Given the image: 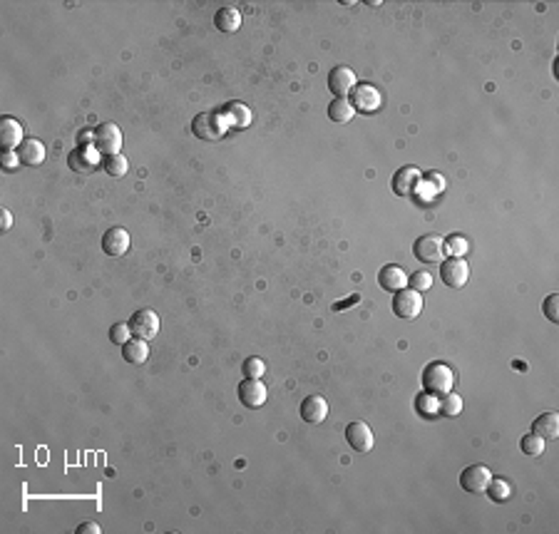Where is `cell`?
<instances>
[{"instance_id": "1", "label": "cell", "mask_w": 559, "mask_h": 534, "mask_svg": "<svg viewBox=\"0 0 559 534\" xmlns=\"http://www.w3.org/2000/svg\"><path fill=\"white\" fill-rule=\"evenodd\" d=\"M420 381L425 392H430V395H445V392H450L453 385H455V373L445 363H430L425 365Z\"/></svg>"}, {"instance_id": "2", "label": "cell", "mask_w": 559, "mask_h": 534, "mask_svg": "<svg viewBox=\"0 0 559 534\" xmlns=\"http://www.w3.org/2000/svg\"><path fill=\"white\" fill-rule=\"evenodd\" d=\"M226 120L221 117V112H202V115L194 117L192 132L199 139H207V142H216L226 135Z\"/></svg>"}, {"instance_id": "3", "label": "cell", "mask_w": 559, "mask_h": 534, "mask_svg": "<svg viewBox=\"0 0 559 534\" xmlns=\"http://www.w3.org/2000/svg\"><path fill=\"white\" fill-rule=\"evenodd\" d=\"M413 254L422 263H443L445 259V239L438 234H425L413 244Z\"/></svg>"}, {"instance_id": "4", "label": "cell", "mask_w": 559, "mask_h": 534, "mask_svg": "<svg viewBox=\"0 0 559 534\" xmlns=\"http://www.w3.org/2000/svg\"><path fill=\"white\" fill-rule=\"evenodd\" d=\"M95 149L99 157H110V154H120L122 149V130L112 122H104L95 130Z\"/></svg>"}, {"instance_id": "5", "label": "cell", "mask_w": 559, "mask_h": 534, "mask_svg": "<svg viewBox=\"0 0 559 534\" xmlns=\"http://www.w3.org/2000/svg\"><path fill=\"white\" fill-rule=\"evenodd\" d=\"M351 104L356 107V112L373 115V112H378L380 104H383V95H380L378 88H373L368 82H361V85H356V90L351 93Z\"/></svg>"}, {"instance_id": "6", "label": "cell", "mask_w": 559, "mask_h": 534, "mask_svg": "<svg viewBox=\"0 0 559 534\" xmlns=\"http://www.w3.org/2000/svg\"><path fill=\"white\" fill-rule=\"evenodd\" d=\"M422 311V299L417 291L413 289H401L393 296V313L398 318H406V321H413L417 318Z\"/></svg>"}, {"instance_id": "7", "label": "cell", "mask_w": 559, "mask_h": 534, "mask_svg": "<svg viewBox=\"0 0 559 534\" xmlns=\"http://www.w3.org/2000/svg\"><path fill=\"white\" fill-rule=\"evenodd\" d=\"M130 328H132V336H134V338L149 341L159 333V316L152 311V308H139V311L132 313Z\"/></svg>"}, {"instance_id": "8", "label": "cell", "mask_w": 559, "mask_h": 534, "mask_svg": "<svg viewBox=\"0 0 559 534\" xmlns=\"http://www.w3.org/2000/svg\"><path fill=\"white\" fill-rule=\"evenodd\" d=\"M490 480H492V472L485 465H467L460 472V487L472 495H480V492L488 490Z\"/></svg>"}, {"instance_id": "9", "label": "cell", "mask_w": 559, "mask_h": 534, "mask_svg": "<svg viewBox=\"0 0 559 534\" xmlns=\"http://www.w3.org/2000/svg\"><path fill=\"white\" fill-rule=\"evenodd\" d=\"M440 278H443V284L448 289H462L467 284V278H470V266L462 259L450 256L448 261L440 263Z\"/></svg>"}, {"instance_id": "10", "label": "cell", "mask_w": 559, "mask_h": 534, "mask_svg": "<svg viewBox=\"0 0 559 534\" xmlns=\"http://www.w3.org/2000/svg\"><path fill=\"white\" fill-rule=\"evenodd\" d=\"M358 85V77L351 67L338 65L329 72V90L336 95V97H345V95H351Z\"/></svg>"}, {"instance_id": "11", "label": "cell", "mask_w": 559, "mask_h": 534, "mask_svg": "<svg viewBox=\"0 0 559 534\" xmlns=\"http://www.w3.org/2000/svg\"><path fill=\"white\" fill-rule=\"evenodd\" d=\"M345 442L356 450V453H371L373 450V430L366 425V423H351V425H345Z\"/></svg>"}, {"instance_id": "12", "label": "cell", "mask_w": 559, "mask_h": 534, "mask_svg": "<svg viewBox=\"0 0 559 534\" xmlns=\"http://www.w3.org/2000/svg\"><path fill=\"white\" fill-rule=\"evenodd\" d=\"M269 398V392H266V385L261 381H254V378H247V381L239 385V400H242L244 408H261Z\"/></svg>"}, {"instance_id": "13", "label": "cell", "mask_w": 559, "mask_h": 534, "mask_svg": "<svg viewBox=\"0 0 559 534\" xmlns=\"http://www.w3.org/2000/svg\"><path fill=\"white\" fill-rule=\"evenodd\" d=\"M102 251L107 256H125L130 251V234L127 229H120V226H112L102 234Z\"/></svg>"}, {"instance_id": "14", "label": "cell", "mask_w": 559, "mask_h": 534, "mask_svg": "<svg viewBox=\"0 0 559 534\" xmlns=\"http://www.w3.org/2000/svg\"><path fill=\"white\" fill-rule=\"evenodd\" d=\"M422 174L417 167H403L393 174V191L398 196H410L420 186Z\"/></svg>"}, {"instance_id": "15", "label": "cell", "mask_w": 559, "mask_h": 534, "mask_svg": "<svg viewBox=\"0 0 559 534\" xmlns=\"http://www.w3.org/2000/svg\"><path fill=\"white\" fill-rule=\"evenodd\" d=\"M298 413H301V418L306 420L308 425H318L329 415V403H326L324 395H308V398H303Z\"/></svg>"}, {"instance_id": "16", "label": "cell", "mask_w": 559, "mask_h": 534, "mask_svg": "<svg viewBox=\"0 0 559 534\" xmlns=\"http://www.w3.org/2000/svg\"><path fill=\"white\" fill-rule=\"evenodd\" d=\"M378 284L383 291H390V294H398L401 289L408 286V273L403 271V266H395V263H388L378 271Z\"/></svg>"}, {"instance_id": "17", "label": "cell", "mask_w": 559, "mask_h": 534, "mask_svg": "<svg viewBox=\"0 0 559 534\" xmlns=\"http://www.w3.org/2000/svg\"><path fill=\"white\" fill-rule=\"evenodd\" d=\"M97 149L95 147H77L70 152V157H67V167H70L72 172H80V174H88V172H92L95 167H97Z\"/></svg>"}, {"instance_id": "18", "label": "cell", "mask_w": 559, "mask_h": 534, "mask_svg": "<svg viewBox=\"0 0 559 534\" xmlns=\"http://www.w3.org/2000/svg\"><path fill=\"white\" fill-rule=\"evenodd\" d=\"M22 125L18 120H13V117H3L0 120V144H3V149L6 152H11V149H18L25 139H22Z\"/></svg>"}, {"instance_id": "19", "label": "cell", "mask_w": 559, "mask_h": 534, "mask_svg": "<svg viewBox=\"0 0 559 534\" xmlns=\"http://www.w3.org/2000/svg\"><path fill=\"white\" fill-rule=\"evenodd\" d=\"M15 152H18V157H20V164H25V167H40V164L45 162L43 142H40V139H33V137L25 139Z\"/></svg>"}, {"instance_id": "20", "label": "cell", "mask_w": 559, "mask_h": 534, "mask_svg": "<svg viewBox=\"0 0 559 534\" xmlns=\"http://www.w3.org/2000/svg\"><path fill=\"white\" fill-rule=\"evenodd\" d=\"M221 117L226 120V125L234 127V130H244V127L251 125V112H249L247 104L242 102H231L221 109Z\"/></svg>"}, {"instance_id": "21", "label": "cell", "mask_w": 559, "mask_h": 534, "mask_svg": "<svg viewBox=\"0 0 559 534\" xmlns=\"http://www.w3.org/2000/svg\"><path fill=\"white\" fill-rule=\"evenodd\" d=\"M532 432H537L542 440H557L559 437V415L544 413L532 423Z\"/></svg>"}, {"instance_id": "22", "label": "cell", "mask_w": 559, "mask_h": 534, "mask_svg": "<svg viewBox=\"0 0 559 534\" xmlns=\"http://www.w3.org/2000/svg\"><path fill=\"white\" fill-rule=\"evenodd\" d=\"M122 358L130 365H142L144 360L149 358V345L147 341L142 338H130L125 345H122Z\"/></svg>"}, {"instance_id": "23", "label": "cell", "mask_w": 559, "mask_h": 534, "mask_svg": "<svg viewBox=\"0 0 559 534\" xmlns=\"http://www.w3.org/2000/svg\"><path fill=\"white\" fill-rule=\"evenodd\" d=\"M214 25L216 30H221V33H236L239 27H242V13L236 11V8H221V11H216L214 15Z\"/></svg>"}, {"instance_id": "24", "label": "cell", "mask_w": 559, "mask_h": 534, "mask_svg": "<svg viewBox=\"0 0 559 534\" xmlns=\"http://www.w3.org/2000/svg\"><path fill=\"white\" fill-rule=\"evenodd\" d=\"M329 117L336 122V125H345L356 117V107L351 104L348 97H336L333 102L329 104Z\"/></svg>"}, {"instance_id": "25", "label": "cell", "mask_w": 559, "mask_h": 534, "mask_svg": "<svg viewBox=\"0 0 559 534\" xmlns=\"http://www.w3.org/2000/svg\"><path fill=\"white\" fill-rule=\"evenodd\" d=\"M415 410L422 415V418H435L440 413V403L438 395H430V392H422L415 398Z\"/></svg>"}, {"instance_id": "26", "label": "cell", "mask_w": 559, "mask_h": 534, "mask_svg": "<svg viewBox=\"0 0 559 534\" xmlns=\"http://www.w3.org/2000/svg\"><path fill=\"white\" fill-rule=\"evenodd\" d=\"M490 495V500L492 502H507L512 497V487H510V482L507 480H502V477H497V480H490V485H488V490H485Z\"/></svg>"}, {"instance_id": "27", "label": "cell", "mask_w": 559, "mask_h": 534, "mask_svg": "<svg viewBox=\"0 0 559 534\" xmlns=\"http://www.w3.org/2000/svg\"><path fill=\"white\" fill-rule=\"evenodd\" d=\"M467 251H470V244H467L465 236L453 234V236H448V239H445V254H450L453 259H462Z\"/></svg>"}, {"instance_id": "28", "label": "cell", "mask_w": 559, "mask_h": 534, "mask_svg": "<svg viewBox=\"0 0 559 534\" xmlns=\"http://www.w3.org/2000/svg\"><path fill=\"white\" fill-rule=\"evenodd\" d=\"M102 170L110 177H125L127 174V159L122 154H110L102 157Z\"/></svg>"}, {"instance_id": "29", "label": "cell", "mask_w": 559, "mask_h": 534, "mask_svg": "<svg viewBox=\"0 0 559 534\" xmlns=\"http://www.w3.org/2000/svg\"><path fill=\"white\" fill-rule=\"evenodd\" d=\"M440 413L448 415V418H455V415L462 413V398L457 392H445L443 395V403H440Z\"/></svg>"}, {"instance_id": "30", "label": "cell", "mask_w": 559, "mask_h": 534, "mask_svg": "<svg viewBox=\"0 0 559 534\" xmlns=\"http://www.w3.org/2000/svg\"><path fill=\"white\" fill-rule=\"evenodd\" d=\"M520 450L525 455H542L544 453V440L542 437L537 435V432H530V435H525V437H520Z\"/></svg>"}, {"instance_id": "31", "label": "cell", "mask_w": 559, "mask_h": 534, "mask_svg": "<svg viewBox=\"0 0 559 534\" xmlns=\"http://www.w3.org/2000/svg\"><path fill=\"white\" fill-rule=\"evenodd\" d=\"M408 284H410L413 291H417V294H422V291L433 289V276H430L428 271H415L413 276H408Z\"/></svg>"}, {"instance_id": "32", "label": "cell", "mask_w": 559, "mask_h": 534, "mask_svg": "<svg viewBox=\"0 0 559 534\" xmlns=\"http://www.w3.org/2000/svg\"><path fill=\"white\" fill-rule=\"evenodd\" d=\"M244 376L247 378H254V381H261V376L266 373V363H263L261 358H247L244 360Z\"/></svg>"}, {"instance_id": "33", "label": "cell", "mask_w": 559, "mask_h": 534, "mask_svg": "<svg viewBox=\"0 0 559 534\" xmlns=\"http://www.w3.org/2000/svg\"><path fill=\"white\" fill-rule=\"evenodd\" d=\"M130 336H132L130 323H115V326L110 328V341L115 345H125L127 341H130Z\"/></svg>"}, {"instance_id": "34", "label": "cell", "mask_w": 559, "mask_h": 534, "mask_svg": "<svg viewBox=\"0 0 559 534\" xmlns=\"http://www.w3.org/2000/svg\"><path fill=\"white\" fill-rule=\"evenodd\" d=\"M544 316H547V321L552 323H559V294H549L547 299H544Z\"/></svg>"}, {"instance_id": "35", "label": "cell", "mask_w": 559, "mask_h": 534, "mask_svg": "<svg viewBox=\"0 0 559 534\" xmlns=\"http://www.w3.org/2000/svg\"><path fill=\"white\" fill-rule=\"evenodd\" d=\"M0 162H3V170L13 172L18 170V164H20V157H18L15 149H11V152H3V157H0Z\"/></svg>"}, {"instance_id": "36", "label": "cell", "mask_w": 559, "mask_h": 534, "mask_svg": "<svg viewBox=\"0 0 559 534\" xmlns=\"http://www.w3.org/2000/svg\"><path fill=\"white\" fill-rule=\"evenodd\" d=\"M358 301H361V294H353V296H348V299H343V301H336L331 308H333L336 313H340V311H348L351 306H356Z\"/></svg>"}, {"instance_id": "37", "label": "cell", "mask_w": 559, "mask_h": 534, "mask_svg": "<svg viewBox=\"0 0 559 534\" xmlns=\"http://www.w3.org/2000/svg\"><path fill=\"white\" fill-rule=\"evenodd\" d=\"M425 179L433 184V191H443L445 189V177L435 174V172H430V174H425Z\"/></svg>"}, {"instance_id": "38", "label": "cell", "mask_w": 559, "mask_h": 534, "mask_svg": "<svg viewBox=\"0 0 559 534\" xmlns=\"http://www.w3.org/2000/svg\"><path fill=\"white\" fill-rule=\"evenodd\" d=\"M102 529L97 527L95 522H85V524H80V527L75 529V534H99Z\"/></svg>"}, {"instance_id": "39", "label": "cell", "mask_w": 559, "mask_h": 534, "mask_svg": "<svg viewBox=\"0 0 559 534\" xmlns=\"http://www.w3.org/2000/svg\"><path fill=\"white\" fill-rule=\"evenodd\" d=\"M0 226H3V231H8L13 226V214H11V209H3V214H0Z\"/></svg>"}]
</instances>
